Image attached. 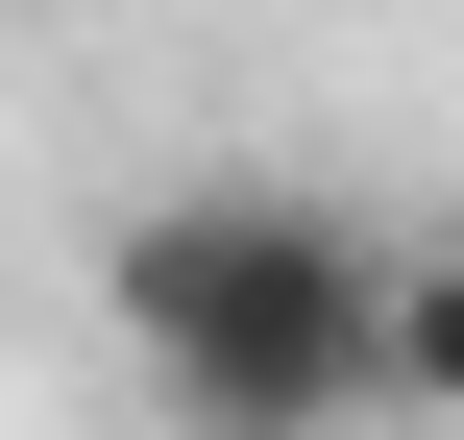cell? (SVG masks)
Returning <instances> with one entry per match:
<instances>
[{
  "instance_id": "6da1fadb",
  "label": "cell",
  "mask_w": 464,
  "mask_h": 440,
  "mask_svg": "<svg viewBox=\"0 0 464 440\" xmlns=\"http://www.w3.org/2000/svg\"><path fill=\"white\" fill-rule=\"evenodd\" d=\"M367 269H392V220H343L294 171H196L98 245V318L171 392V440H367Z\"/></svg>"
},
{
  "instance_id": "7a4b0ae2",
  "label": "cell",
  "mask_w": 464,
  "mask_h": 440,
  "mask_svg": "<svg viewBox=\"0 0 464 440\" xmlns=\"http://www.w3.org/2000/svg\"><path fill=\"white\" fill-rule=\"evenodd\" d=\"M367 416L464 440V220H392V269H367Z\"/></svg>"
}]
</instances>
